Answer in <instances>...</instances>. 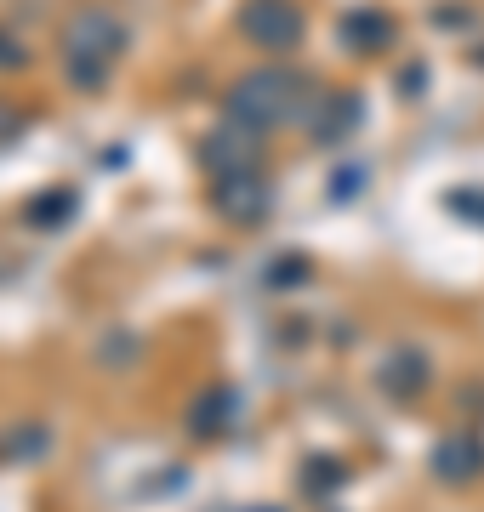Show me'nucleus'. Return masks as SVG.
<instances>
[{
  "label": "nucleus",
  "mask_w": 484,
  "mask_h": 512,
  "mask_svg": "<svg viewBox=\"0 0 484 512\" xmlns=\"http://www.w3.org/2000/svg\"><path fill=\"white\" fill-rule=\"evenodd\" d=\"M23 63H29V52H23L18 40L0 29V69H23Z\"/></svg>",
  "instance_id": "nucleus-17"
},
{
  "label": "nucleus",
  "mask_w": 484,
  "mask_h": 512,
  "mask_svg": "<svg viewBox=\"0 0 484 512\" xmlns=\"http://www.w3.org/2000/svg\"><path fill=\"white\" fill-rule=\"evenodd\" d=\"M433 382V365H428V353L422 348H393L388 359H382V370H376V387L388 393V399H416L422 387Z\"/></svg>",
  "instance_id": "nucleus-7"
},
{
  "label": "nucleus",
  "mask_w": 484,
  "mask_h": 512,
  "mask_svg": "<svg viewBox=\"0 0 484 512\" xmlns=\"http://www.w3.org/2000/svg\"><path fill=\"white\" fill-rule=\"evenodd\" d=\"M308 29L297 0H245L240 6V35L262 52H291Z\"/></svg>",
  "instance_id": "nucleus-3"
},
{
  "label": "nucleus",
  "mask_w": 484,
  "mask_h": 512,
  "mask_svg": "<svg viewBox=\"0 0 484 512\" xmlns=\"http://www.w3.org/2000/svg\"><path fill=\"white\" fill-rule=\"evenodd\" d=\"M302 279H308V256H280V262H274V268H268V285H274V291H285V285H302Z\"/></svg>",
  "instance_id": "nucleus-14"
},
{
  "label": "nucleus",
  "mask_w": 484,
  "mask_h": 512,
  "mask_svg": "<svg viewBox=\"0 0 484 512\" xmlns=\"http://www.w3.org/2000/svg\"><path fill=\"white\" fill-rule=\"evenodd\" d=\"M251 512H262V507H251ZM268 512H280V507H268Z\"/></svg>",
  "instance_id": "nucleus-19"
},
{
  "label": "nucleus",
  "mask_w": 484,
  "mask_h": 512,
  "mask_svg": "<svg viewBox=\"0 0 484 512\" xmlns=\"http://www.w3.org/2000/svg\"><path fill=\"white\" fill-rule=\"evenodd\" d=\"M120 52H126V23L114 18V12H103V6L75 12L69 29H63V69H69L75 92H103Z\"/></svg>",
  "instance_id": "nucleus-2"
},
{
  "label": "nucleus",
  "mask_w": 484,
  "mask_h": 512,
  "mask_svg": "<svg viewBox=\"0 0 484 512\" xmlns=\"http://www.w3.org/2000/svg\"><path fill=\"white\" fill-rule=\"evenodd\" d=\"M75 211H80V194H75V188H52V194L29 200V211H23V217L35 222V228H63Z\"/></svg>",
  "instance_id": "nucleus-11"
},
{
  "label": "nucleus",
  "mask_w": 484,
  "mask_h": 512,
  "mask_svg": "<svg viewBox=\"0 0 484 512\" xmlns=\"http://www.w3.org/2000/svg\"><path fill=\"white\" fill-rule=\"evenodd\" d=\"M433 473L445 484H467V478L484 473V439L479 433H445L433 444Z\"/></svg>",
  "instance_id": "nucleus-8"
},
{
  "label": "nucleus",
  "mask_w": 484,
  "mask_h": 512,
  "mask_svg": "<svg viewBox=\"0 0 484 512\" xmlns=\"http://www.w3.org/2000/svg\"><path fill=\"white\" fill-rule=\"evenodd\" d=\"M308 86H314V80H308V74H297V69H251V74H240V80L228 86L223 114L268 137L274 126H285V120H302V114H308V103H314V92H308Z\"/></svg>",
  "instance_id": "nucleus-1"
},
{
  "label": "nucleus",
  "mask_w": 484,
  "mask_h": 512,
  "mask_svg": "<svg viewBox=\"0 0 484 512\" xmlns=\"http://www.w3.org/2000/svg\"><path fill=\"white\" fill-rule=\"evenodd\" d=\"M359 188H365V171H359V165H342L336 183H331V200H348V194H359Z\"/></svg>",
  "instance_id": "nucleus-15"
},
{
  "label": "nucleus",
  "mask_w": 484,
  "mask_h": 512,
  "mask_svg": "<svg viewBox=\"0 0 484 512\" xmlns=\"http://www.w3.org/2000/svg\"><path fill=\"white\" fill-rule=\"evenodd\" d=\"M393 35H399L393 18L388 12H376V6H359V12L342 18V46H348V52H382Z\"/></svg>",
  "instance_id": "nucleus-10"
},
{
  "label": "nucleus",
  "mask_w": 484,
  "mask_h": 512,
  "mask_svg": "<svg viewBox=\"0 0 484 512\" xmlns=\"http://www.w3.org/2000/svg\"><path fill=\"white\" fill-rule=\"evenodd\" d=\"M200 165L211 177H234V171H262V131L240 126V120H223L200 143Z\"/></svg>",
  "instance_id": "nucleus-5"
},
{
  "label": "nucleus",
  "mask_w": 484,
  "mask_h": 512,
  "mask_svg": "<svg viewBox=\"0 0 484 512\" xmlns=\"http://www.w3.org/2000/svg\"><path fill=\"white\" fill-rule=\"evenodd\" d=\"M342 478H348V467H342V461L319 456V461H308V467H302V490H308V495H325V490H336Z\"/></svg>",
  "instance_id": "nucleus-12"
},
{
  "label": "nucleus",
  "mask_w": 484,
  "mask_h": 512,
  "mask_svg": "<svg viewBox=\"0 0 484 512\" xmlns=\"http://www.w3.org/2000/svg\"><path fill=\"white\" fill-rule=\"evenodd\" d=\"M405 97H422V63H410L405 69Z\"/></svg>",
  "instance_id": "nucleus-18"
},
{
  "label": "nucleus",
  "mask_w": 484,
  "mask_h": 512,
  "mask_svg": "<svg viewBox=\"0 0 484 512\" xmlns=\"http://www.w3.org/2000/svg\"><path fill=\"white\" fill-rule=\"evenodd\" d=\"M40 444H46V427H23L12 439V456H40Z\"/></svg>",
  "instance_id": "nucleus-16"
},
{
  "label": "nucleus",
  "mask_w": 484,
  "mask_h": 512,
  "mask_svg": "<svg viewBox=\"0 0 484 512\" xmlns=\"http://www.w3.org/2000/svg\"><path fill=\"white\" fill-rule=\"evenodd\" d=\"M234 416H240L234 387H205L200 399L188 404V433H194V439H217V433L234 427Z\"/></svg>",
  "instance_id": "nucleus-9"
},
{
  "label": "nucleus",
  "mask_w": 484,
  "mask_h": 512,
  "mask_svg": "<svg viewBox=\"0 0 484 512\" xmlns=\"http://www.w3.org/2000/svg\"><path fill=\"white\" fill-rule=\"evenodd\" d=\"M359 120H365V97L359 92H314V103L302 114V126H308V137H314L319 148L342 143Z\"/></svg>",
  "instance_id": "nucleus-6"
},
{
  "label": "nucleus",
  "mask_w": 484,
  "mask_h": 512,
  "mask_svg": "<svg viewBox=\"0 0 484 512\" xmlns=\"http://www.w3.org/2000/svg\"><path fill=\"white\" fill-rule=\"evenodd\" d=\"M445 211H456L462 222L484 228V188H450V194H445Z\"/></svg>",
  "instance_id": "nucleus-13"
},
{
  "label": "nucleus",
  "mask_w": 484,
  "mask_h": 512,
  "mask_svg": "<svg viewBox=\"0 0 484 512\" xmlns=\"http://www.w3.org/2000/svg\"><path fill=\"white\" fill-rule=\"evenodd\" d=\"M211 205H217V217L234 222V228H257V222L274 211V183H268L262 171L211 177Z\"/></svg>",
  "instance_id": "nucleus-4"
}]
</instances>
